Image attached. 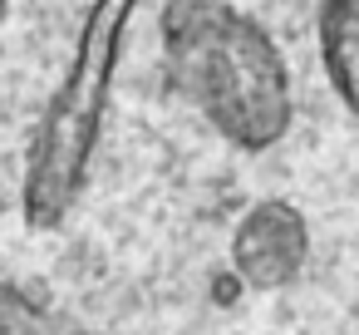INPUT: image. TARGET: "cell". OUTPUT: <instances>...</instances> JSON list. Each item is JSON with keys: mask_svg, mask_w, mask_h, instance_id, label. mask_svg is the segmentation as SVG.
I'll return each instance as SVG.
<instances>
[{"mask_svg": "<svg viewBox=\"0 0 359 335\" xmlns=\"http://www.w3.org/2000/svg\"><path fill=\"white\" fill-rule=\"evenodd\" d=\"M305 256H310V227L280 197L256 202L231 232V271L241 276L246 291H280L285 281L300 276Z\"/></svg>", "mask_w": 359, "mask_h": 335, "instance_id": "obj_3", "label": "cell"}, {"mask_svg": "<svg viewBox=\"0 0 359 335\" xmlns=\"http://www.w3.org/2000/svg\"><path fill=\"white\" fill-rule=\"evenodd\" d=\"M6 11H11V0H0V20H6Z\"/></svg>", "mask_w": 359, "mask_h": 335, "instance_id": "obj_6", "label": "cell"}, {"mask_svg": "<svg viewBox=\"0 0 359 335\" xmlns=\"http://www.w3.org/2000/svg\"><path fill=\"white\" fill-rule=\"evenodd\" d=\"M241 291H246V286H241V276H236L231 266L212 281V301H217V306H236V296H241Z\"/></svg>", "mask_w": 359, "mask_h": 335, "instance_id": "obj_5", "label": "cell"}, {"mask_svg": "<svg viewBox=\"0 0 359 335\" xmlns=\"http://www.w3.org/2000/svg\"><path fill=\"white\" fill-rule=\"evenodd\" d=\"M163 55L187 99L236 148L261 153L290 129L280 50L241 11L222 0H172L163 6Z\"/></svg>", "mask_w": 359, "mask_h": 335, "instance_id": "obj_1", "label": "cell"}, {"mask_svg": "<svg viewBox=\"0 0 359 335\" xmlns=\"http://www.w3.org/2000/svg\"><path fill=\"white\" fill-rule=\"evenodd\" d=\"M133 11H138V0H89L69 74L35 133L30 168H25V222L35 232L60 227L84 192L89 153H94V138H99V124L109 109L114 65H118L123 30L133 20Z\"/></svg>", "mask_w": 359, "mask_h": 335, "instance_id": "obj_2", "label": "cell"}, {"mask_svg": "<svg viewBox=\"0 0 359 335\" xmlns=\"http://www.w3.org/2000/svg\"><path fill=\"white\" fill-rule=\"evenodd\" d=\"M6 306H11V310H0V335H40V310L25 306L20 291L6 286Z\"/></svg>", "mask_w": 359, "mask_h": 335, "instance_id": "obj_4", "label": "cell"}]
</instances>
